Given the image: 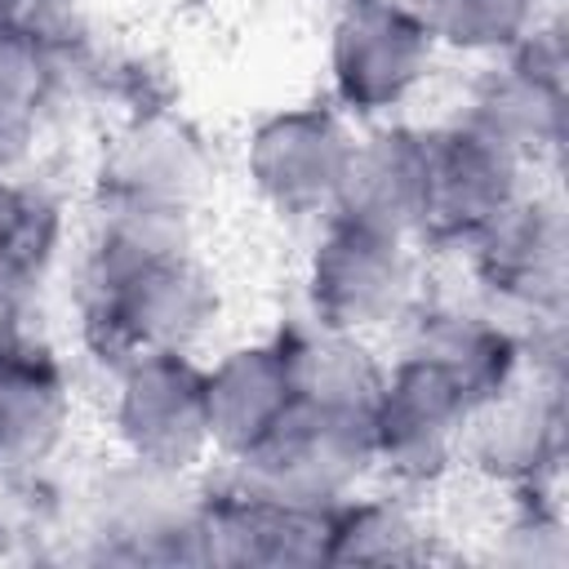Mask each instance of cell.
<instances>
[{
    "instance_id": "7402d4cb",
    "label": "cell",
    "mask_w": 569,
    "mask_h": 569,
    "mask_svg": "<svg viewBox=\"0 0 569 569\" xmlns=\"http://www.w3.org/2000/svg\"><path fill=\"white\" fill-rule=\"evenodd\" d=\"M436 49L462 62H493L516 53L551 13L547 0H409Z\"/></svg>"
},
{
    "instance_id": "4fadbf2b",
    "label": "cell",
    "mask_w": 569,
    "mask_h": 569,
    "mask_svg": "<svg viewBox=\"0 0 569 569\" xmlns=\"http://www.w3.org/2000/svg\"><path fill=\"white\" fill-rule=\"evenodd\" d=\"M565 467V382L520 373L511 387L471 409L462 471L493 493L556 489Z\"/></svg>"
},
{
    "instance_id": "44dd1931",
    "label": "cell",
    "mask_w": 569,
    "mask_h": 569,
    "mask_svg": "<svg viewBox=\"0 0 569 569\" xmlns=\"http://www.w3.org/2000/svg\"><path fill=\"white\" fill-rule=\"evenodd\" d=\"M284 347L293 365V387L298 400L325 405V409H347V413H369L382 373H387V351L378 338L342 333L316 320L284 325Z\"/></svg>"
},
{
    "instance_id": "30bf717a",
    "label": "cell",
    "mask_w": 569,
    "mask_h": 569,
    "mask_svg": "<svg viewBox=\"0 0 569 569\" xmlns=\"http://www.w3.org/2000/svg\"><path fill=\"white\" fill-rule=\"evenodd\" d=\"M218 187L213 142L178 107H133L102 142L89 200L200 218Z\"/></svg>"
},
{
    "instance_id": "603a6c76",
    "label": "cell",
    "mask_w": 569,
    "mask_h": 569,
    "mask_svg": "<svg viewBox=\"0 0 569 569\" xmlns=\"http://www.w3.org/2000/svg\"><path fill=\"white\" fill-rule=\"evenodd\" d=\"M489 560L516 569H560L569 565V520L556 489L502 493V516L489 529Z\"/></svg>"
},
{
    "instance_id": "7a4b0ae2",
    "label": "cell",
    "mask_w": 569,
    "mask_h": 569,
    "mask_svg": "<svg viewBox=\"0 0 569 569\" xmlns=\"http://www.w3.org/2000/svg\"><path fill=\"white\" fill-rule=\"evenodd\" d=\"M427 289V249L409 236L329 213L302 253V316L342 333L387 338Z\"/></svg>"
},
{
    "instance_id": "5b68a950",
    "label": "cell",
    "mask_w": 569,
    "mask_h": 569,
    "mask_svg": "<svg viewBox=\"0 0 569 569\" xmlns=\"http://www.w3.org/2000/svg\"><path fill=\"white\" fill-rule=\"evenodd\" d=\"M356 129L329 98H302L258 116L240 142V182L280 222L316 227L333 213Z\"/></svg>"
},
{
    "instance_id": "2e32d148",
    "label": "cell",
    "mask_w": 569,
    "mask_h": 569,
    "mask_svg": "<svg viewBox=\"0 0 569 569\" xmlns=\"http://www.w3.org/2000/svg\"><path fill=\"white\" fill-rule=\"evenodd\" d=\"M76 436V378L67 360L27 338L0 351V485L40 480Z\"/></svg>"
},
{
    "instance_id": "6da1fadb",
    "label": "cell",
    "mask_w": 569,
    "mask_h": 569,
    "mask_svg": "<svg viewBox=\"0 0 569 569\" xmlns=\"http://www.w3.org/2000/svg\"><path fill=\"white\" fill-rule=\"evenodd\" d=\"M222 311V280L200 244L124 267H76L80 342L107 369L138 351L200 356L218 338Z\"/></svg>"
},
{
    "instance_id": "7c38bea8",
    "label": "cell",
    "mask_w": 569,
    "mask_h": 569,
    "mask_svg": "<svg viewBox=\"0 0 569 569\" xmlns=\"http://www.w3.org/2000/svg\"><path fill=\"white\" fill-rule=\"evenodd\" d=\"M533 187V169L480 138L458 120L431 124V196L418 244L431 253H467L493 222H502L525 191Z\"/></svg>"
},
{
    "instance_id": "d6986e66",
    "label": "cell",
    "mask_w": 569,
    "mask_h": 569,
    "mask_svg": "<svg viewBox=\"0 0 569 569\" xmlns=\"http://www.w3.org/2000/svg\"><path fill=\"white\" fill-rule=\"evenodd\" d=\"M67 40L40 13L0 22V173L22 169L67 93Z\"/></svg>"
},
{
    "instance_id": "277c9868",
    "label": "cell",
    "mask_w": 569,
    "mask_h": 569,
    "mask_svg": "<svg viewBox=\"0 0 569 569\" xmlns=\"http://www.w3.org/2000/svg\"><path fill=\"white\" fill-rule=\"evenodd\" d=\"M209 471H169L111 449L80 485L76 529L93 560L196 565V520Z\"/></svg>"
},
{
    "instance_id": "8992f818",
    "label": "cell",
    "mask_w": 569,
    "mask_h": 569,
    "mask_svg": "<svg viewBox=\"0 0 569 569\" xmlns=\"http://www.w3.org/2000/svg\"><path fill=\"white\" fill-rule=\"evenodd\" d=\"M471 396L427 356L396 347L369 405L373 476L409 493H431L462 471Z\"/></svg>"
},
{
    "instance_id": "9c48e42d",
    "label": "cell",
    "mask_w": 569,
    "mask_h": 569,
    "mask_svg": "<svg viewBox=\"0 0 569 569\" xmlns=\"http://www.w3.org/2000/svg\"><path fill=\"white\" fill-rule=\"evenodd\" d=\"M565 111H569L565 36H560V18L547 13L516 53L471 67L449 120L476 129L480 138L498 142L538 173L547 160L560 156Z\"/></svg>"
},
{
    "instance_id": "ffe728a7",
    "label": "cell",
    "mask_w": 569,
    "mask_h": 569,
    "mask_svg": "<svg viewBox=\"0 0 569 569\" xmlns=\"http://www.w3.org/2000/svg\"><path fill=\"white\" fill-rule=\"evenodd\" d=\"M440 525L427 511V493H409L387 480H369L329 511L325 565H422L440 556Z\"/></svg>"
},
{
    "instance_id": "5bb4252c",
    "label": "cell",
    "mask_w": 569,
    "mask_h": 569,
    "mask_svg": "<svg viewBox=\"0 0 569 569\" xmlns=\"http://www.w3.org/2000/svg\"><path fill=\"white\" fill-rule=\"evenodd\" d=\"M400 347L436 360L471 405H485L525 373V333L489 298L467 289H422L413 316L400 325Z\"/></svg>"
},
{
    "instance_id": "ba28073f",
    "label": "cell",
    "mask_w": 569,
    "mask_h": 569,
    "mask_svg": "<svg viewBox=\"0 0 569 569\" xmlns=\"http://www.w3.org/2000/svg\"><path fill=\"white\" fill-rule=\"evenodd\" d=\"M111 449L169 471H209L218 462L204 400V360L187 351H138L107 369Z\"/></svg>"
},
{
    "instance_id": "3957f363",
    "label": "cell",
    "mask_w": 569,
    "mask_h": 569,
    "mask_svg": "<svg viewBox=\"0 0 569 569\" xmlns=\"http://www.w3.org/2000/svg\"><path fill=\"white\" fill-rule=\"evenodd\" d=\"M445 53L409 0H373L329 13L325 36V98L351 124L413 116Z\"/></svg>"
},
{
    "instance_id": "cb8c5ba5",
    "label": "cell",
    "mask_w": 569,
    "mask_h": 569,
    "mask_svg": "<svg viewBox=\"0 0 569 569\" xmlns=\"http://www.w3.org/2000/svg\"><path fill=\"white\" fill-rule=\"evenodd\" d=\"M329 13H338V9H356V4H373V0H320Z\"/></svg>"
},
{
    "instance_id": "ac0fdd59",
    "label": "cell",
    "mask_w": 569,
    "mask_h": 569,
    "mask_svg": "<svg viewBox=\"0 0 569 569\" xmlns=\"http://www.w3.org/2000/svg\"><path fill=\"white\" fill-rule=\"evenodd\" d=\"M204 400L218 462L253 449L298 400L284 333L236 338L204 360Z\"/></svg>"
},
{
    "instance_id": "8fae6325",
    "label": "cell",
    "mask_w": 569,
    "mask_h": 569,
    "mask_svg": "<svg viewBox=\"0 0 569 569\" xmlns=\"http://www.w3.org/2000/svg\"><path fill=\"white\" fill-rule=\"evenodd\" d=\"M467 284L516 325L569 311V218L556 187H529L462 258Z\"/></svg>"
},
{
    "instance_id": "52a82bcc",
    "label": "cell",
    "mask_w": 569,
    "mask_h": 569,
    "mask_svg": "<svg viewBox=\"0 0 569 569\" xmlns=\"http://www.w3.org/2000/svg\"><path fill=\"white\" fill-rule=\"evenodd\" d=\"M222 467L227 480L302 511H333L342 498L378 480L369 413L325 409L311 400H293V409L253 449Z\"/></svg>"
},
{
    "instance_id": "e0dca14e",
    "label": "cell",
    "mask_w": 569,
    "mask_h": 569,
    "mask_svg": "<svg viewBox=\"0 0 569 569\" xmlns=\"http://www.w3.org/2000/svg\"><path fill=\"white\" fill-rule=\"evenodd\" d=\"M431 196V124L413 116L356 129L333 213L418 240Z\"/></svg>"
},
{
    "instance_id": "9a60e30c",
    "label": "cell",
    "mask_w": 569,
    "mask_h": 569,
    "mask_svg": "<svg viewBox=\"0 0 569 569\" xmlns=\"http://www.w3.org/2000/svg\"><path fill=\"white\" fill-rule=\"evenodd\" d=\"M329 556V511L262 498L236 480H209L196 520V565L316 569Z\"/></svg>"
}]
</instances>
